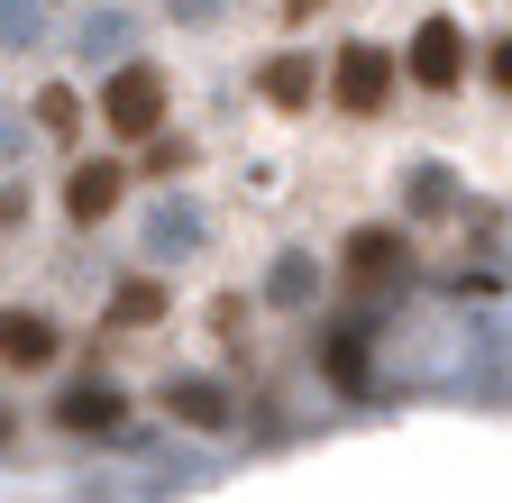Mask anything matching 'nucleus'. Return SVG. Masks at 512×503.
<instances>
[{
  "instance_id": "f257e3e1",
  "label": "nucleus",
  "mask_w": 512,
  "mask_h": 503,
  "mask_svg": "<svg viewBox=\"0 0 512 503\" xmlns=\"http://www.w3.org/2000/svg\"><path fill=\"white\" fill-rule=\"evenodd\" d=\"M330 110L339 119H384L394 110V55H384L375 37H348L339 65H330Z\"/></svg>"
},
{
  "instance_id": "f03ea898",
  "label": "nucleus",
  "mask_w": 512,
  "mask_h": 503,
  "mask_svg": "<svg viewBox=\"0 0 512 503\" xmlns=\"http://www.w3.org/2000/svg\"><path fill=\"white\" fill-rule=\"evenodd\" d=\"M101 119H110V138H156L165 129V74L156 65H119L110 83H101Z\"/></svg>"
},
{
  "instance_id": "7ed1b4c3",
  "label": "nucleus",
  "mask_w": 512,
  "mask_h": 503,
  "mask_svg": "<svg viewBox=\"0 0 512 503\" xmlns=\"http://www.w3.org/2000/svg\"><path fill=\"white\" fill-rule=\"evenodd\" d=\"M412 83L421 92H458L467 83V28L458 19H421L412 28Z\"/></svg>"
},
{
  "instance_id": "20e7f679",
  "label": "nucleus",
  "mask_w": 512,
  "mask_h": 503,
  "mask_svg": "<svg viewBox=\"0 0 512 503\" xmlns=\"http://www.w3.org/2000/svg\"><path fill=\"white\" fill-rule=\"evenodd\" d=\"M55 357H64V330L46 321V311H28V302H10V311H0V366L37 375V366H55Z\"/></svg>"
},
{
  "instance_id": "39448f33",
  "label": "nucleus",
  "mask_w": 512,
  "mask_h": 503,
  "mask_svg": "<svg viewBox=\"0 0 512 503\" xmlns=\"http://www.w3.org/2000/svg\"><path fill=\"white\" fill-rule=\"evenodd\" d=\"M403 229H384V220H366V229H348V247H339V266L357 275V284H403Z\"/></svg>"
},
{
  "instance_id": "423d86ee",
  "label": "nucleus",
  "mask_w": 512,
  "mask_h": 503,
  "mask_svg": "<svg viewBox=\"0 0 512 503\" xmlns=\"http://www.w3.org/2000/svg\"><path fill=\"white\" fill-rule=\"evenodd\" d=\"M55 421H64V430H119V421H128V394L110 385V375H83V385L55 394Z\"/></svg>"
},
{
  "instance_id": "0eeeda50",
  "label": "nucleus",
  "mask_w": 512,
  "mask_h": 503,
  "mask_svg": "<svg viewBox=\"0 0 512 503\" xmlns=\"http://www.w3.org/2000/svg\"><path fill=\"white\" fill-rule=\"evenodd\" d=\"M119 193H128L119 165H74V183H64V220H74V229H101L119 211Z\"/></svg>"
},
{
  "instance_id": "6e6552de",
  "label": "nucleus",
  "mask_w": 512,
  "mask_h": 503,
  "mask_svg": "<svg viewBox=\"0 0 512 503\" xmlns=\"http://www.w3.org/2000/svg\"><path fill=\"white\" fill-rule=\"evenodd\" d=\"M183 430H229V385H211V375H165V394H156Z\"/></svg>"
},
{
  "instance_id": "1a4fd4ad",
  "label": "nucleus",
  "mask_w": 512,
  "mask_h": 503,
  "mask_svg": "<svg viewBox=\"0 0 512 503\" xmlns=\"http://www.w3.org/2000/svg\"><path fill=\"white\" fill-rule=\"evenodd\" d=\"M211 238V220H202V202H183V193H165L156 211H147V257H192V247Z\"/></svg>"
},
{
  "instance_id": "9d476101",
  "label": "nucleus",
  "mask_w": 512,
  "mask_h": 503,
  "mask_svg": "<svg viewBox=\"0 0 512 503\" xmlns=\"http://www.w3.org/2000/svg\"><path fill=\"white\" fill-rule=\"evenodd\" d=\"M256 92H266L275 110H311L320 101V65H311V55H275V65L256 74Z\"/></svg>"
},
{
  "instance_id": "9b49d317",
  "label": "nucleus",
  "mask_w": 512,
  "mask_h": 503,
  "mask_svg": "<svg viewBox=\"0 0 512 503\" xmlns=\"http://www.w3.org/2000/svg\"><path fill=\"white\" fill-rule=\"evenodd\" d=\"M320 375H330L339 394H366V330H330L320 339Z\"/></svg>"
},
{
  "instance_id": "f8f14e48",
  "label": "nucleus",
  "mask_w": 512,
  "mask_h": 503,
  "mask_svg": "<svg viewBox=\"0 0 512 503\" xmlns=\"http://www.w3.org/2000/svg\"><path fill=\"white\" fill-rule=\"evenodd\" d=\"M110 321H119V330H147V321H165V284H147V275H128V284L110 293Z\"/></svg>"
},
{
  "instance_id": "ddd939ff",
  "label": "nucleus",
  "mask_w": 512,
  "mask_h": 503,
  "mask_svg": "<svg viewBox=\"0 0 512 503\" xmlns=\"http://www.w3.org/2000/svg\"><path fill=\"white\" fill-rule=\"evenodd\" d=\"M311 293H320V266H311V257H275V275H266V302H275V311H302Z\"/></svg>"
},
{
  "instance_id": "4468645a",
  "label": "nucleus",
  "mask_w": 512,
  "mask_h": 503,
  "mask_svg": "<svg viewBox=\"0 0 512 503\" xmlns=\"http://www.w3.org/2000/svg\"><path fill=\"white\" fill-rule=\"evenodd\" d=\"M37 129H46V138H74V129H83V101L64 92V83H55V92H37Z\"/></svg>"
},
{
  "instance_id": "2eb2a0df",
  "label": "nucleus",
  "mask_w": 512,
  "mask_h": 503,
  "mask_svg": "<svg viewBox=\"0 0 512 503\" xmlns=\"http://www.w3.org/2000/svg\"><path fill=\"white\" fill-rule=\"evenodd\" d=\"M448 183H458L448 165H421V174H412V211H421V220H439L448 202H458V193H448Z\"/></svg>"
},
{
  "instance_id": "dca6fc26",
  "label": "nucleus",
  "mask_w": 512,
  "mask_h": 503,
  "mask_svg": "<svg viewBox=\"0 0 512 503\" xmlns=\"http://www.w3.org/2000/svg\"><path fill=\"white\" fill-rule=\"evenodd\" d=\"M37 0H0V37H10V46H37Z\"/></svg>"
},
{
  "instance_id": "f3484780",
  "label": "nucleus",
  "mask_w": 512,
  "mask_h": 503,
  "mask_svg": "<svg viewBox=\"0 0 512 503\" xmlns=\"http://www.w3.org/2000/svg\"><path fill=\"white\" fill-rule=\"evenodd\" d=\"M165 10H174V19H183V28H211V19H220V10H229V0H165Z\"/></svg>"
},
{
  "instance_id": "a211bd4d",
  "label": "nucleus",
  "mask_w": 512,
  "mask_h": 503,
  "mask_svg": "<svg viewBox=\"0 0 512 503\" xmlns=\"http://www.w3.org/2000/svg\"><path fill=\"white\" fill-rule=\"evenodd\" d=\"M28 220V193H19V183H0V229H19Z\"/></svg>"
},
{
  "instance_id": "6ab92c4d",
  "label": "nucleus",
  "mask_w": 512,
  "mask_h": 503,
  "mask_svg": "<svg viewBox=\"0 0 512 503\" xmlns=\"http://www.w3.org/2000/svg\"><path fill=\"white\" fill-rule=\"evenodd\" d=\"M320 10H330V0H284V28H311Z\"/></svg>"
},
{
  "instance_id": "aec40b11",
  "label": "nucleus",
  "mask_w": 512,
  "mask_h": 503,
  "mask_svg": "<svg viewBox=\"0 0 512 503\" xmlns=\"http://www.w3.org/2000/svg\"><path fill=\"white\" fill-rule=\"evenodd\" d=\"M485 74H494V92H512V37L494 46V65H485Z\"/></svg>"
},
{
  "instance_id": "412c9836",
  "label": "nucleus",
  "mask_w": 512,
  "mask_h": 503,
  "mask_svg": "<svg viewBox=\"0 0 512 503\" xmlns=\"http://www.w3.org/2000/svg\"><path fill=\"white\" fill-rule=\"evenodd\" d=\"M10 147H19V129H0V156H10Z\"/></svg>"
},
{
  "instance_id": "4be33fe9",
  "label": "nucleus",
  "mask_w": 512,
  "mask_h": 503,
  "mask_svg": "<svg viewBox=\"0 0 512 503\" xmlns=\"http://www.w3.org/2000/svg\"><path fill=\"white\" fill-rule=\"evenodd\" d=\"M0 439H10V412H0Z\"/></svg>"
}]
</instances>
